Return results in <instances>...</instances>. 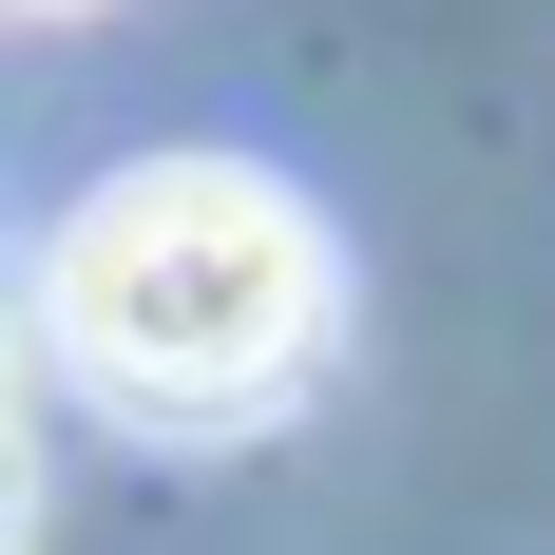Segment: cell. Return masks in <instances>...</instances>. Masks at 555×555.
<instances>
[{
  "mask_svg": "<svg viewBox=\"0 0 555 555\" xmlns=\"http://www.w3.org/2000/svg\"><path fill=\"white\" fill-rule=\"evenodd\" d=\"M326 211L249 154H134L96 172L39 249V326L57 364L134 422H249V402L326 345Z\"/></svg>",
  "mask_w": 555,
  "mask_h": 555,
  "instance_id": "obj_1",
  "label": "cell"
},
{
  "mask_svg": "<svg viewBox=\"0 0 555 555\" xmlns=\"http://www.w3.org/2000/svg\"><path fill=\"white\" fill-rule=\"evenodd\" d=\"M0 555H20V460H0Z\"/></svg>",
  "mask_w": 555,
  "mask_h": 555,
  "instance_id": "obj_2",
  "label": "cell"
}]
</instances>
